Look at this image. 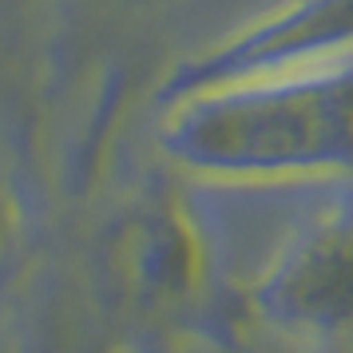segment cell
Listing matches in <instances>:
<instances>
[{"label":"cell","instance_id":"6da1fadb","mask_svg":"<svg viewBox=\"0 0 353 353\" xmlns=\"http://www.w3.org/2000/svg\"><path fill=\"white\" fill-rule=\"evenodd\" d=\"M167 143L207 171H318L353 163V56L175 96Z\"/></svg>","mask_w":353,"mask_h":353},{"label":"cell","instance_id":"7a4b0ae2","mask_svg":"<svg viewBox=\"0 0 353 353\" xmlns=\"http://www.w3.org/2000/svg\"><path fill=\"white\" fill-rule=\"evenodd\" d=\"M345 56H353V0H290L266 17L242 24L223 44L183 60L167 96L175 99L210 83L330 64Z\"/></svg>","mask_w":353,"mask_h":353},{"label":"cell","instance_id":"3957f363","mask_svg":"<svg viewBox=\"0 0 353 353\" xmlns=\"http://www.w3.org/2000/svg\"><path fill=\"white\" fill-rule=\"evenodd\" d=\"M8 223H12V214H8V199L0 191V246H4V234H8Z\"/></svg>","mask_w":353,"mask_h":353},{"label":"cell","instance_id":"277c9868","mask_svg":"<svg viewBox=\"0 0 353 353\" xmlns=\"http://www.w3.org/2000/svg\"><path fill=\"white\" fill-rule=\"evenodd\" d=\"M128 4H163V0H128Z\"/></svg>","mask_w":353,"mask_h":353}]
</instances>
